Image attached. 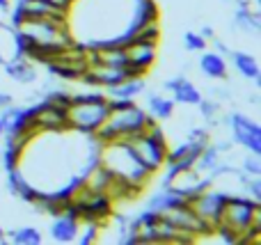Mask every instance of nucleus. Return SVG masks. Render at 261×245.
I'll return each instance as SVG.
<instances>
[{"instance_id":"32","label":"nucleus","mask_w":261,"mask_h":245,"mask_svg":"<svg viewBox=\"0 0 261 245\" xmlns=\"http://www.w3.org/2000/svg\"><path fill=\"white\" fill-rule=\"evenodd\" d=\"M9 5H12V0H0V12L9 14Z\"/></svg>"},{"instance_id":"25","label":"nucleus","mask_w":261,"mask_h":245,"mask_svg":"<svg viewBox=\"0 0 261 245\" xmlns=\"http://www.w3.org/2000/svg\"><path fill=\"white\" fill-rule=\"evenodd\" d=\"M243 172L252 174V177H261V158L259 154H250L243 158Z\"/></svg>"},{"instance_id":"4","label":"nucleus","mask_w":261,"mask_h":245,"mask_svg":"<svg viewBox=\"0 0 261 245\" xmlns=\"http://www.w3.org/2000/svg\"><path fill=\"white\" fill-rule=\"evenodd\" d=\"M128 145L133 147V151L140 156L144 165L149 168V172H158V170L165 165V156L167 149H170V142H167V135L163 133V128L158 124H153L151 128L138 133V135L128 138Z\"/></svg>"},{"instance_id":"27","label":"nucleus","mask_w":261,"mask_h":245,"mask_svg":"<svg viewBox=\"0 0 261 245\" xmlns=\"http://www.w3.org/2000/svg\"><path fill=\"white\" fill-rule=\"evenodd\" d=\"M46 101H50V103L55 105H62V108H69V103H71V94L64 90H53L46 94Z\"/></svg>"},{"instance_id":"22","label":"nucleus","mask_w":261,"mask_h":245,"mask_svg":"<svg viewBox=\"0 0 261 245\" xmlns=\"http://www.w3.org/2000/svg\"><path fill=\"white\" fill-rule=\"evenodd\" d=\"M108 96L103 94V92L99 90H92V92H76V94H71V103H101V101H106ZM69 103V105H71Z\"/></svg>"},{"instance_id":"14","label":"nucleus","mask_w":261,"mask_h":245,"mask_svg":"<svg viewBox=\"0 0 261 245\" xmlns=\"http://www.w3.org/2000/svg\"><path fill=\"white\" fill-rule=\"evenodd\" d=\"M199 69H202V73H206L208 78H216V80H225L227 78V60H225V55L216 53V50L204 53L199 58Z\"/></svg>"},{"instance_id":"7","label":"nucleus","mask_w":261,"mask_h":245,"mask_svg":"<svg viewBox=\"0 0 261 245\" xmlns=\"http://www.w3.org/2000/svg\"><path fill=\"white\" fill-rule=\"evenodd\" d=\"M231 124V135L234 142L250 151V154H259L261 156V126L254 119H250L248 115L241 113H231L229 117Z\"/></svg>"},{"instance_id":"21","label":"nucleus","mask_w":261,"mask_h":245,"mask_svg":"<svg viewBox=\"0 0 261 245\" xmlns=\"http://www.w3.org/2000/svg\"><path fill=\"white\" fill-rule=\"evenodd\" d=\"M14 243L18 245H39L41 243V232L35 227H21V229H14V232L7 234Z\"/></svg>"},{"instance_id":"6","label":"nucleus","mask_w":261,"mask_h":245,"mask_svg":"<svg viewBox=\"0 0 261 245\" xmlns=\"http://www.w3.org/2000/svg\"><path fill=\"white\" fill-rule=\"evenodd\" d=\"M161 215L167 220V223L174 225L181 234H186L190 241H197V238H202V236H211L213 229H216L208 220H204L202 215L188 204V202L181 204V206H176V209L165 211V213H161Z\"/></svg>"},{"instance_id":"1","label":"nucleus","mask_w":261,"mask_h":245,"mask_svg":"<svg viewBox=\"0 0 261 245\" xmlns=\"http://www.w3.org/2000/svg\"><path fill=\"white\" fill-rule=\"evenodd\" d=\"M254 225H261L259 202L248 195H227L225 209L216 223L213 234H218L227 243H239Z\"/></svg>"},{"instance_id":"18","label":"nucleus","mask_w":261,"mask_h":245,"mask_svg":"<svg viewBox=\"0 0 261 245\" xmlns=\"http://www.w3.org/2000/svg\"><path fill=\"white\" fill-rule=\"evenodd\" d=\"M234 21L243 32H252V35H257V32L261 30V16L254 12V9H250V5H239Z\"/></svg>"},{"instance_id":"20","label":"nucleus","mask_w":261,"mask_h":245,"mask_svg":"<svg viewBox=\"0 0 261 245\" xmlns=\"http://www.w3.org/2000/svg\"><path fill=\"white\" fill-rule=\"evenodd\" d=\"M220 163V149L218 147H211V145H206L202 151H199V156H197V160H195V172H199V174H208L216 165Z\"/></svg>"},{"instance_id":"36","label":"nucleus","mask_w":261,"mask_h":245,"mask_svg":"<svg viewBox=\"0 0 261 245\" xmlns=\"http://www.w3.org/2000/svg\"><path fill=\"white\" fill-rule=\"evenodd\" d=\"M0 238H5V234H3V229H0Z\"/></svg>"},{"instance_id":"29","label":"nucleus","mask_w":261,"mask_h":245,"mask_svg":"<svg viewBox=\"0 0 261 245\" xmlns=\"http://www.w3.org/2000/svg\"><path fill=\"white\" fill-rule=\"evenodd\" d=\"M211 41H213V48H216V53H220V55H229V53H231V50H229V46H227L222 39H218V37H213Z\"/></svg>"},{"instance_id":"33","label":"nucleus","mask_w":261,"mask_h":245,"mask_svg":"<svg viewBox=\"0 0 261 245\" xmlns=\"http://www.w3.org/2000/svg\"><path fill=\"white\" fill-rule=\"evenodd\" d=\"M55 3H60V5H62V7H64V9H67V12H69V9H71V5H69L67 0H55Z\"/></svg>"},{"instance_id":"9","label":"nucleus","mask_w":261,"mask_h":245,"mask_svg":"<svg viewBox=\"0 0 261 245\" xmlns=\"http://www.w3.org/2000/svg\"><path fill=\"white\" fill-rule=\"evenodd\" d=\"M165 90L172 94V101L174 103H184V105H197L199 101L204 99L199 94V90L184 76H176V78H170L165 83Z\"/></svg>"},{"instance_id":"5","label":"nucleus","mask_w":261,"mask_h":245,"mask_svg":"<svg viewBox=\"0 0 261 245\" xmlns=\"http://www.w3.org/2000/svg\"><path fill=\"white\" fill-rule=\"evenodd\" d=\"M108 99L101 103H71L67 110L69 131L78 135H94L96 128L108 117Z\"/></svg>"},{"instance_id":"30","label":"nucleus","mask_w":261,"mask_h":245,"mask_svg":"<svg viewBox=\"0 0 261 245\" xmlns=\"http://www.w3.org/2000/svg\"><path fill=\"white\" fill-rule=\"evenodd\" d=\"M12 103H14V96L7 94V92H0V110L7 108V105H12Z\"/></svg>"},{"instance_id":"11","label":"nucleus","mask_w":261,"mask_h":245,"mask_svg":"<svg viewBox=\"0 0 261 245\" xmlns=\"http://www.w3.org/2000/svg\"><path fill=\"white\" fill-rule=\"evenodd\" d=\"M7 188H9V193H14V195L21 197V200L28 202V204H35L37 197H39V190L23 177V172L18 168L12 170V172H7Z\"/></svg>"},{"instance_id":"34","label":"nucleus","mask_w":261,"mask_h":245,"mask_svg":"<svg viewBox=\"0 0 261 245\" xmlns=\"http://www.w3.org/2000/svg\"><path fill=\"white\" fill-rule=\"evenodd\" d=\"M5 133V126H3V119H0V135H3Z\"/></svg>"},{"instance_id":"12","label":"nucleus","mask_w":261,"mask_h":245,"mask_svg":"<svg viewBox=\"0 0 261 245\" xmlns=\"http://www.w3.org/2000/svg\"><path fill=\"white\" fill-rule=\"evenodd\" d=\"M181 204H186L184 197L176 195L172 188H163V186H161L151 197H149L147 209H149V211H156V213H165V211L176 209V206H181Z\"/></svg>"},{"instance_id":"24","label":"nucleus","mask_w":261,"mask_h":245,"mask_svg":"<svg viewBox=\"0 0 261 245\" xmlns=\"http://www.w3.org/2000/svg\"><path fill=\"white\" fill-rule=\"evenodd\" d=\"M83 223H85V225H83L85 229H83V234L78 232L76 238H78V243H81V245H90V243H94L96 238H99V225H96V223H87V220H83Z\"/></svg>"},{"instance_id":"17","label":"nucleus","mask_w":261,"mask_h":245,"mask_svg":"<svg viewBox=\"0 0 261 245\" xmlns=\"http://www.w3.org/2000/svg\"><path fill=\"white\" fill-rule=\"evenodd\" d=\"M144 87H147L144 78H126L119 85L108 87V94L106 96H113V99H135L138 94L144 92Z\"/></svg>"},{"instance_id":"16","label":"nucleus","mask_w":261,"mask_h":245,"mask_svg":"<svg viewBox=\"0 0 261 245\" xmlns=\"http://www.w3.org/2000/svg\"><path fill=\"white\" fill-rule=\"evenodd\" d=\"M147 108H149V115H151L156 122H163V119H170L172 115H174V101L163 94L151 92V94L147 96Z\"/></svg>"},{"instance_id":"8","label":"nucleus","mask_w":261,"mask_h":245,"mask_svg":"<svg viewBox=\"0 0 261 245\" xmlns=\"http://www.w3.org/2000/svg\"><path fill=\"white\" fill-rule=\"evenodd\" d=\"M227 195H229V193H225V190H211V188H206L204 193L195 195L193 200L188 202V204L193 206V209L197 211V213L202 215L204 220H208V223L216 227V223L220 220L222 209H225Z\"/></svg>"},{"instance_id":"3","label":"nucleus","mask_w":261,"mask_h":245,"mask_svg":"<svg viewBox=\"0 0 261 245\" xmlns=\"http://www.w3.org/2000/svg\"><path fill=\"white\" fill-rule=\"evenodd\" d=\"M153 124H156V119H153L147 110H142L140 105L130 103L126 108H119V110L108 113L106 122L96 128L94 138L101 142V145L115 142V140H128V138L151 128Z\"/></svg>"},{"instance_id":"19","label":"nucleus","mask_w":261,"mask_h":245,"mask_svg":"<svg viewBox=\"0 0 261 245\" xmlns=\"http://www.w3.org/2000/svg\"><path fill=\"white\" fill-rule=\"evenodd\" d=\"M158 41H161V25H158V21H151V23L140 25L130 35L128 44H156L158 46Z\"/></svg>"},{"instance_id":"2","label":"nucleus","mask_w":261,"mask_h":245,"mask_svg":"<svg viewBox=\"0 0 261 245\" xmlns=\"http://www.w3.org/2000/svg\"><path fill=\"white\" fill-rule=\"evenodd\" d=\"M99 163L106 165L115 177L128 181L130 186L142 190L147 186V181L151 179L149 168L140 160V156L133 151V147L126 140H115V142H106L101 145V156Z\"/></svg>"},{"instance_id":"15","label":"nucleus","mask_w":261,"mask_h":245,"mask_svg":"<svg viewBox=\"0 0 261 245\" xmlns=\"http://www.w3.org/2000/svg\"><path fill=\"white\" fill-rule=\"evenodd\" d=\"M231 62H234L236 71L241 73L243 78H250V80H257L261 76V69H259V62L254 55L250 53H243V50H231Z\"/></svg>"},{"instance_id":"26","label":"nucleus","mask_w":261,"mask_h":245,"mask_svg":"<svg viewBox=\"0 0 261 245\" xmlns=\"http://www.w3.org/2000/svg\"><path fill=\"white\" fill-rule=\"evenodd\" d=\"M186 142L193 147H206L208 145V131L206 128H193V131L188 133V138H186Z\"/></svg>"},{"instance_id":"31","label":"nucleus","mask_w":261,"mask_h":245,"mask_svg":"<svg viewBox=\"0 0 261 245\" xmlns=\"http://www.w3.org/2000/svg\"><path fill=\"white\" fill-rule=\"evenodd\" d=\"M199 35H202L204 37V39H213V37H216V35H213V28L211 25H202V30H199Z\"/></svg>"},{"instance_id":"13","label":"nucleus","mask_w":261,"mask_h":245,"mask_svg":"<svg viewBox=\"0 0 261 245\" xmlns=\"http://www.w3.org/2000/svg\"><path fill=\"white\" fill-rule=\"evenodd\" d=\"M3 67H5V71L9 73V78H14L16 83L30 85V83L37 80V69L28 58H14V60H9V62H5Z\"/></svg>"},{"instance_id":"23","label":"nucleus","mask_w":261,"mask_h":245,"mask_svg":"<svg viewBox=\"0 0 261 245\" xmlns=\"http://www.w3.org/2000/svg\"><path fill=\"white\" fill-rule=\"evenodd\" d=\"M206 44H208V41L204 39L199 32H186V35H184V46H186L188 50L202 53V50H206Z\"/></svg>"},{"instance_id":"28","label":"nucleus","mask_w":261,"mask_h":245,"mask_svg":"<svg viewBox=\"0 0 261 245\" xmlns=\"http://www.w3.org/2000/svg\"><path fill=\"white\" fill-rule=\"evenodd\" d=\"M197 105H199V110H202V117L204 119H213L218 115V110H220V105H218L216 101H211V99H206V101L202 99Z\"/></svg>"},{"instance_id":"10","label":"nucleus","mask_w":261,"mask_h":245,"mask_svg":"<svg viewBox=\"0 0 261 245\" xmlns=\"http://www.w3.org/2000/svg\"><path fill=\"white\" fill-rule=\"evenodd\" d=\"M81 232V220L73 218L71 213H58L50 223V236L58 243H73Z\"/></svg>"},{"instance_id":"35","label":"nucleus","mask_w":261,"mask_h":245,"mask_svg":"<svg viewBox=\"0 0 261 245\" xmlns=\"http://www.w3.org/2000/svg\"><path fill=\"white\" fill-rule=\"evenodd\" d=\"M3 64H5V60H3V55H0V67H3Z\"/></svg>"}]
</instances>
